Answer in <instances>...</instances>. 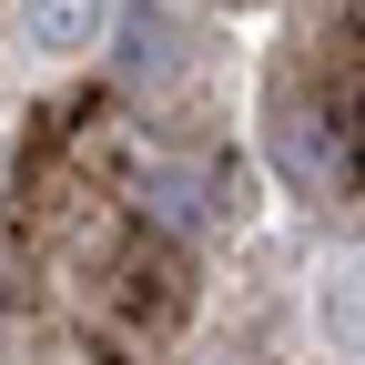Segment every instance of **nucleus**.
Instances as JSON below:
<instances>
[{"label":"nucleus","instance_id":"1","mask_svg":"<svg viewBox=\"0 0 365 365\" xmlns=\"http://www.w3.org/2000/svg\"><path fill=\"white\" fill-rule=\"evenodd\" d=\"M21 31H31V51L71 61V51H91L112 31V0H21Z\"/></svg>","mask_w":365,"mask_h":365},{"label":"nucleus","instance_id":"2","mask_svg":"<svg viewBox=\"0 0 365 365\" xmlns=\"http://www.w3.org/2000/svg\"><path fill=\"white\" fill-rule=\"evenodd\" d=\"M314 314H325V335H335V355H365V264L325 274V294H314Z\"/></svg>","mask_w":365,"mask_h":365},{"label":"nucleus","instance_id":"3","mask_svg":"<svg viewBox=\"0 0 365 365\" xmlns=\"http://www.w3.org/2000/svg\"><path fill=\"white\" fill-rule=\"evenodd\" d=\"M153 223H203V173L193 163H163L153 173Z\"/></svg>","mask_w":365,"mask_h":365},{"label":"nucleus","instance_id":"4","mask_svg":"<svg viewBox=\"0 0 365 365\" xmlns=\"http://www.w3.org/2000/svg\"><path fill=\"white\" fill-rule=\"evenodd\" d=\"M0 284H11V244H0Z\"/></svg>","mask_w":365,"mask_h":365}]
</instances>
